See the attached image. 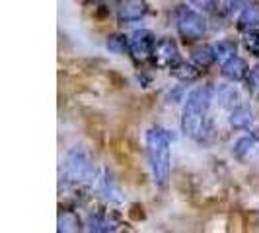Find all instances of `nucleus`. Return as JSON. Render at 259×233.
<instances>
[{"label":"nucleus","instance_id":"obj_1","mask_svg":"<svg viewBox=\"0 0 259 233\" xmlns=\"http://www.w3.org/2000/svg\"><path fill=\"white\" fill-rule=\"evenodd\" d=\"M214 99V90L210 86H199L187 93L183 99V113H182V130L185 136L201 140L205 134V123L210 101Z\"/></svg>","mask_w":259,"mask_h":233},{"label":"nucleus","instance_id":"obj_2","mask_svg":"<svg viewBox=\"0 0 259 233\" xmlns=\"http://www.w3.org/2000/svg\"><path fill=\"white\" fill-rule=\"evenodd\" d=\"M146 154L154 177L156 187L166 189L171 173V155H169V134L162 127H152L146 132Z\"/></svg>","mask_w":259,"mask_h":233},{"label":"nucleus","instance_id":"obj_3","mask_svg":"<svg viewBox=\"0 0 259 233\" xmlns=\"http://www.w3.org/2000/svg\"><path fill=\"white\" fill-rule=\"evenodd\" d=\"M65 173L72 183H92L96 177V169L90 155L82 148H70L65 159Z\"/></svg>","mask_w":259,"mask_h":233},{"label":"nucleus","instance_id":"obj_4","mask_svg":"<svg viewBox=\"0 0 259 233\" xmlns=\"http://www.w3.org/2000/svg\"><path fill=\"white\" fill-rule=\"evenodd\" d=\"M176 29L185 41H199L207 33V20L195 10L180 8L176 14Z\"/></svg>","mask_w":259,"mask_h":233},{"label":"nucleus","instance_id":"obj_5","mask_svg":"<svg viewBox=\"0 0 259 233\" xmlns=\"http://www.w3.org/2000/svg\"><path fill=\"white\" fill-rule=\"evenodd\" d=\"M156 37L152 31L148 29H139L129 37V54L137 65H143L146 61L152 59L156 47Z\"/></svg>","mask_w":259,"mask_h":233},{"label":"nucleus","instance_id":"obj_6","mask_svg":"<svg viewBox=\"0 0 259 233\" xmlns=\"http://www.w3.org/2000/svg\"><path fill=\"white\" fill-rule=\"evenodd\" d=\"M152 59L158 68H168V70L176 68L182 63V54H180V49L174 39H160L156 43Z\"/></svg>","mask_w":259,"mask_h":233},{"label":"nucleus","instance_id":"obj_7","mask_svg":"<svg viewBox=\"0 0 259 233\" xmlns=\"http://www.w3.org/2000/svg\"><path fill=\"white\" fill-rule=\"evenodd\" d=\"M148 12L146 0H121L117 4V20L121 24H131L143 20Z\"/></svg>","mask_w":259,"mask_h":233},{"label":"nucleus","instance_id":"obj_8","mask_svg":"<svg viewBox=\"0 0 259 233\" xmlns=\"http://www.w3.org/2000/svg\"><path fill=\"white\" fill-rule=\"evenodd\" d=\"M98 191H100V194L104 196L107 202H111V204H121V202L125 200V196L121 193L119 185L115 183V179L111 177V173H109L107 169H102V173H100V177H98Z\"/></svg>","mask_w":259,"mask_h":233},{"label":"nucleus","instance_id":"obj_9","mask_svg":"<svg viewBox=\"0 0 259 233\" xmlns=\"http://www.w3.org/2000/svg\"><path fill=\"white\" fill-rule=\"evenodd\" d=\"M247 72H249V68H247V63L244 59H240L238 54L232 56L230 61H226L224 65H222V70L221 74L228 82H240V80H246Z\"/></svg>","mask_w":259,"mask_h":233},{"label":"nucleus","instance_id":"obj_10","mask_svg":"<svg viewBox=\"0 0 259 233\" xmlns=\"http://www.w3.org/2000/svg\"><path fill=\"white\" fill-rule=\"evenodd\" d=\"M232 84H222V86H219V88L214 90V99H217V103L221 105L222 109H228V111H232L234 107L240 105V91H238V88L232 86Z\"/></svg>","mask_w":259,"mask_h":233},{"label":"nucleus","instance_id":"obj_11","mask_svg":"<svg viewBox=\"0 0 259 233\" xmlns=\"http://www.w3.org/2000/svg\"><path fill=\"white\" fill-rule=\"evenodd\" d=\"M228 123H230L232 129H249L253 125V113H251V109L247 105H238V107H234L232 111H230Z\"/></svg>","mask_w":259,"mask_h":233},{"label":"nucleus","instance_id":"obj_12","mask_svg":"<svg viewBox=\"0 0 259 233\" xmlns=\"http://www.w3.org/2000/svg\"><path fill=\"white\" fill-rule=\"evenodd\" d=\"M238 26H240V29H244V31L259 27V4H246L240 10Z\"/></svg>","mask_w":259,"mask_h":233},{"label":"nucleus","instance_id":"obj_13","mask_svg":"<svg viewBox=\"0 0 259 233\" xmlns=\"http://www.w3.org/2000/svg\"><path fill=\"white\" fill-rule=\"evenodd\" d=\"M86 229L96 233L115 231L117 223L109 216H105V214H90L88 220H86Z\"/></svg>","mask_w":259,"mask_h":233},{"label":"nucleus","instance_id":"obj_14","mask_svg":"<svg viewBox=\"0 0 259 233\" xmlns=\"http://www.w3.org/2000/svg\"><path fill=\"white\" fill-rule=\"evenodd\" d=\"M214 54H217V61L224 65L226 61H230L232 56L238 54V43L232 41V39H221V41H217L214 45Z\"/></svg>","mask_w":259,"mask_h":233},{"label":"nucleus","instance_id":"obj_15","mask_svg":"<svg viewBox=\"0 0 259 233\" xmlns=\"http://www.w3.org/2000/svg\"><path fill=\"white\" fill-rule=\"evenodd\" d=\"M193 63L199 65L201 68H208L212 63H217V54H214V47L212 45H197L191 52Z\"/></svg>","mask_w":259,"mask_h":233},{"label":"nucleus","instance_id":"obj_16","mask_svg":"<svg viewBox=\"0 0 259 233\" xmlns=\"http://www.w3.org/2000/svg\"><path fill=\"white\" fill-rule=\"evenodd\" d=\"M171 74L178 78L180 82H193L201 74V66L193 65V63H183L182 61L176 68H171Z\"/></svg>","mask_w":259,"mask_h":233},{"label":"nucleus","instance_id":"obj_17","mask_svg":"<svg viewBox=\"0 0 259 233\" xmlns=\"http://www.w3.org/2000/svg\"><path fill=\"white\" fill-rule=\"evenodd\" d=\"M255 150H257V140L253 136H242L234 144V155L238 159H246L249 155H253Z\"/></svg>","mask_w":259,"mask_h":233},{"label":"nucleus","instance_id":"obj_18","mask_svg":"<svg viewBox=\"0 0 259 233\" xmlns=\"http://www.w3.org/2000/svg\"><path fill=\"white\" fill-rule=\"evenodd\" d=\"M105 47L113 54H125V52H129V37H125L121 33H113V35L107 37Z\"/></svg>","mask_w":259,"mask_h":233},{"label":"nucleus","instance_id":"obj_19","mask_svg":"<svg viewBox=\"0 0 259 233\" xmlns=\"http://www.w3.org/2000/svg\"><path fill=\"white\" fill-rule=\"evenodd\" d=\"M78 225H80V220L76 218V214L68 210L59 214V231H76Z\"/></svg>","mask_w":259,"mask_h":233},{"label":"nucleus","instance_id":"obj_20","mask_svg":"<svg viewBox=\"0 0 259 233\" xmlns=\"http://www.w3.org/2000/svg\"><path fill=\"white\" fill-rule=\"evenodd\" d=\"M244 45L253 56H259V29H247L244 31Z\"/></svg>","mask_w":259,"mask_h":233},{"label":"nucleus","instance_id":"obj_21","mask_svg":"<svg viewBox=\"0 0 259 233\" xmlns=\"http://www.w3.org/2000/svg\"><path fill=\"white\" fill-rule=\"evenodd\" d=\"M246 88L247 91H259V66H255V68H251L249 72H247L246 76Z\"/></svg>","mask_w":259,"mask_h":233},{"label":"nucleus","instance_id":"obj_22","mask_svg":"<svg viewBox=\"0 0 259 233\" xmlns=\"http://www.w3.org/2000/svg\"><path fill=\"white\" fill-rule=\"evenodd\" d=\"M193 6H197L199 10H203V12H210L214 6H217V0H189Z\"/></svg>","mask_w":259,"mask_h":233},{"label":"nucleus","instance_id":"obj_23","mask_svg":"<svg viewBox=\"0 0 259 233\" xmlns=\"http://www.w3.org/2000/svg\"><path fill=\"white\" fill-rule=\"evenodd\" d=\"M246 4H247V0H224V8H226V12L242 10Z\"/></svg>","mask_w":259,"mask_h":233}]
</instances>
